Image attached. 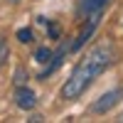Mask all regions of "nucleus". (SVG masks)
Segmentation results:
<instances>
[{"label": "nucleus", "instance_id": "nucleus-8", "mask_svg": "<svg viewBox=\"0 0 123 123\" xmlns=\"http://www.w3.org/2000/svg\"><path fill=\"white\" fill-rule=\"evenodd\" d=\"M7 54H10V52H7V44H5V39L0 37V67L5 64V59H7Z\"/></svg>", "mask_w": 123, "mask_h": 123}, {"label": "nucleus", "instance_id": "nucleus-6", "mask_svg": "<svg viewBox=\"0 0 123 123\" xmlns=\"http://www.w3.org/2000/svg\"><path fill=\"white\" fill-rule=\"evenodd\" d=\"M35 59L39 62V64H44V62H49V59H52V52H49L47 47H39L37 52H35Z\"/></svg>", "mask_w": 123, "mask_h": 123}, {"label": "nucleus", "instance_id": "nucleus-7", "mask_svg": "<svg viewBox=\"0 0 123 123\" xmlns=\"http://www.w3.org/2000/svg\"><path fill=\"white\" fill-rule=\"evenodd\" d=\"M17 39L20 42H32V30H27V27H22V30H17Z\"/></svg>", "mask_w": 123, "mask_h": 123}, {"label": "nucleus", "instance_id": "nucleus-1", "mask_svg": "<svg viewBox=\"0 0 123 123\" xmlns=\"http://www.w3.org/2000/svg\"><path fill=\"white\" fill-rule=\"evenodd\" d=\"M113 62H116V47L111 42H101L96 47H91L86 52V57L74 67L71 76L67 79V84L62 86V98H67V101L79 98Z\"/></svg>", "mask_w": 123, "mask_h": 123}, {"label": "nucleus", "instance_id": "nucleus-3", "mask_svg": "<svg viewBox=\"0 0 123 123\" xmlns=\"http://www.w3.org/2000/svg\"><path fill=\"white\" fill-rule=\"evenodd\" d=\"M118 98H121V91L118 89H113V91H108V94H104L94 106H91V111L94 113H106L108 108H113L116 104H118Z\"/></svg>", "mask_w": 123, "mask_h": 123}, {"label": "nucleus", "instance_id": "nucleus-5", "mask_svg": "<svg viewBox=\"0 0 123 123\" xmlns=\"http://www.w3.org/2000/svg\"><path fill=\"white\" fill-rule=\"evenodd\" d=\"M108 0H79V12L81 15H96Z\"/></svg>", "mask_w": 123, "mask_h": 123}, {"label": "nucleus", "instance_id": "nucleus-11", "mask_svg": "<svg viewBox=\"0 0 123 123\" xmlns=\"http://www.w3.org/2000/svg\"><path fill=\"white\" fill-rule=\"evenodd\" d=\"M10 3H17V0H10Z\"/></svg>", "mask_w": 123, "mask_h": 123}, {"label": "nucleus", "instance_id": "nucleus-2", "mask_svg": "<svg viewBox=\"0 0 123 123\" xmlns=\"http://www.w3.org/2000/svg\"><path fill=\"white\" fill-rule=\"evenodd\" d=\"M15 104L22 108V111H32V108L37 106V96H35V91L27 89V86H17V91H15Z\"/></svg>", "mask_w": 123, "mask_h": 123}, {"label": "nucleus", "instance_id": "nucleus-9", "mask_svg": "<svg viewBox=\"0 0 123 123\" xmlns=\"http://www.w3.org/2000/svg\"><path fill=\"white\" fill-rule=\"evenodd\" d=\"M15 81H17V84H25V69H17L15 71Z\"/></svg>", "mask_w": 123, "mask_h": 123}, {"label": "nucleus", "instance_id": "nucleus-10", "mask_svg": "<svg viewBox=\"0 0 123 123\" xmlns=\"http://www.w3.org/2000/svg\"><path fill=\"white\" fill-rule=\"evenodd\" d=\"M47 25H49V22H47ZM49 37H52V39L59 37V27H57V25H49Z\"/></svg>", "mask_w": 123, "mask_h": 123}, {"label": "nucleus", "instance_id": "nucleus-4", "mask_svg": "<svg viewBox=\"0 0 123 123\" xmlns=\"http://www.w3.org/2000/svg\"><path fill=\"white\" fill-rule=\"evenodd\" d=\"M96 25H98V17H89V22L84 25V30H81V32H79V37L74 39V44H71V49H74V52H76L79 47H84V44H86V39H89L91 35H94Z\"/></svg>", "mask_w": 123, "mask_h": 123}]
</instances>
